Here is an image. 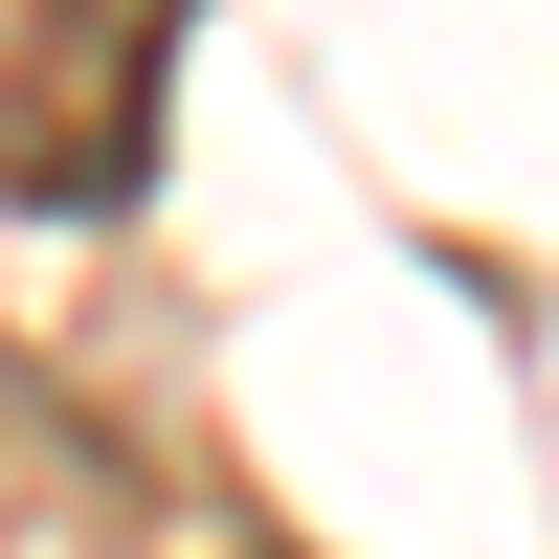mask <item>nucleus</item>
<instances>
[{
    "label": "nucleus",
    "mask_w": 559,
    "mask_h": 559,
    "mask_svg": "<svg viewBox=\"0 0 559 559\" xmlns=\"http://www.w3.org/2000/svg\"><path fill=\"white\" fill-rule=\"evenodd\" d=\"M179 112V0H23L0 45V202L23 224H134Z\"/></svg>",
    "instance_id": "1"
}]
</instances>
